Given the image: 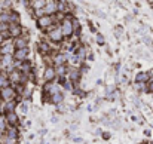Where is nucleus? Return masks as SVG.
I'll return each mask as SVG.
<instances>
[{
    "label": "nucleus",
    "mask_w": 153,
    "mask_h": 144,
    "mask_svg": "<svg viewBox=\"0 0 153 144\" xmlns=\"http://www.w3.org/2000/svg\"><path fill=\"white\" fill-rule=\"evenodd\" d=\"M19 96L16 95L15 89L12 86H7L4 89H0V99L3 102H7V101H13V99H18Z\"/></svg>",
    "instance_id": "nucleus-3"
},
{
    "label": "nucleus",
    "mask_w": 153,
    "mask_h": 144,
    "mask_svg": "<svg viewBox=\"0 0 153 144\" xmlns=\"http://www.w3.org/2000/svg\"><path fill=\"white\" fill-rule=\"evenodd\" d=\"M45 3H46V0H33V1H30V6H33V10H40L45 7Z\"/></svg>",
    "instance_id": "nucleus-19"
},
{
    "label": "nucleus",
    "mask_w": 153,
    "mask_h": 144,
    "mask_svg": "<svg viewBox=\"0 0 153 144\" xmlns=\"http://www.w3.org/2000/svg\"><path fill=\"white\" fill-rule=\"evenodd\" d=\"M68 68H70V65H58V67H55V73H56V79H62V77H65L67 76V73H68Z\"/></svg>",
    "instance_id": "nucleus-14"
},
{
    "label": "nucleus",
    "mask_w": 153,
    "mask_h": 144,
    "mask_svg": "<svg viewBox=\"0 0 153 144\" xmlns=\"http://www.w3.org/2000/svg\"><path fill=\"white\" fill-rule=\"evenodd\" d=\"M46 34H48V39H49L51 43H58V45H61V43L64 42V36H62V33H61L59 25H56L53 30L48 31Z\"/></svg>",
    "instance_id": "nucleus-2"
},
{
    "label": "nucleus",
    "mask_w": 153,
    "mask_h": 144,
    "mask_svg": "<svg viewBox=\"0 0 153 144\" xmlns=\"http://www.w3.org/2000/svg\"><path fill=\"white\" fill-rule=\"evenodd\" d=\"M7 33H9V37H10L12 40L21 37V33H22V27H21V24H9V30H7Z\"/></svg>",
    "instance_id": "nucleus-6"
},
{
    "label": "nucleus",
    "mask_w": 153,
    "mask_h": 144,
    "mask_svg": "<svg viewBox=\"0 0 153 144\" xmlns=\"http://www.w3.org/2000/svg\"><path fill=\"white\" fill-rule=\"evenodd\" d=\"M7 86H10L9 79H7V73H6V71H1V73H0V89H4V88H7Z\"/></svg>",
    "instance_id": "nucleus-17"
},
{
    "label": "nucleus",
    "mask_w": 153,
    "mask_h": 144,
    "mask_svg": "<svg viewBox=\"0 0 153 144\" xmlns=\"http://www.w3.org/2000/svg\"><path fill=\"white\" fill-rule=\"evenodd\" d=\"M97 43H98V45H104V37H102L101 34L97 36Z\"/></svg>",
    "instance_id": "nucleus-22"
},
{
    "label": "nucleus",
    "mask_w": 153,
    "mask_h": 144,
    "mask_svg": "<svg viewBox=\"0 0 153 144\" xmlns=\"http://www.w3.org/2000/svg\"><path fill=\"white\" fill-rule=\"evenodd\" d=\"M7 128V122H6V116L0 114V132H4Z\"/></svg>",
    "instance_id": "nucleus-21"
},
{
    "label": "nucleus",
    "mask_w": 153,
    "mask_h": 144,
    "mask_svg": "<svg viewBox=\"0 0 153 144\" xmlns=\"http://www.w3.org/2000/svg\"><path fill=\"white\" fill-rule=\"evenodd\" d=\"M16 105H18L16 99H13V101H7V102H3V111H4V114H6V113H13L15 108H16Z\"/></svg>",
    "instance_id": "nucleus-15"
},
{
    "label": "nucleus",
    "mask_w": 153,
    "mask_h": 144,
    "mask_svg": "<svg viewBox=\"0 0 153 144\" xmlns=\"http://www.w3.org/2000/svg\"><path fill=\"white\" fill-rule=\"evenodd\" d=\"M13 43H12V39H7V40H4L3 43H1V46H0V55L3 56V55H12L13 53Z\"/></svg>",
    "instance_id": "nucleus-7"
},
{
    "label": "nucleus",
    "mask_w": 153,
    "mask_h": 144,
    "mask_svg": "<svg viewBox=\"0 0 153 144\" xmlns=\"http://www.w3.org/2000/svg\"><path fill=\"white\" fill-rule=\"evenodd\" d=\"M6 122H7V126H16L18 128V123H19V116L13 111V113H6Z\"/></svg>",
    "instance_id": "nucleus-11"
},
{
    "label": "nucleus",
    "mask_w": 153,
    "mask_h": 144,
    "mask_svg": "<svg viewBox=\"0 0 153 144\" xmlns=\"http://www.w3.org/2000/svg\"><path fill=\"white\" fill-rule=\"evenodd\" d=\"M28 55H30V49H28V48H25V49H15V50H13V53H12L13 61H19V62L27 61V59H28Z\"/></svg>",
    "instance_id": "nucleus-5"
},
{
    "label": "nucleus",
    "mask_w": 153,
    "mask_h": 144,
    "mask_svg": "<svg viewBox=\"0 0 153 144\" xmlns=\"http://www.w3.org/2000/svg\"><path fill=\"white\" fill-rule=\"evenodd\" d=\"M37 50H39V53H40L42 56H48V55H51L52 53L51 43H48V42H39V43H37Z\"/></svg>",
    "instance_id": "nucleus-10"
},
{
    "label": "nucleus",
    "mask_w": 153,
    "mask_h": 144,
    "mask_svg": "<svg viewBox=\"0 0 153 144\" xmlns=\"http://www.w3.org/2000/svg\"><path fill=\"white\" fill-rule=\"evenodd\" d=\"M10 24H21V15L15 10L10 12Z\"/></svg>",
    "instance_id": "nucleus-20"
},
{
    "label": "nucleus",
    "mask_w": 153,
    "mask_h": 144,
    "mask_svg": "<svg viewBox=\"0 0 153 144\" xmlns=\"http://www.w3.org/2000/svg\"><path fill=\"white\" fill-rule=\"evenodd\" d=\"M56 4H58V1H55V0H46V3H45V7H43V10H45V15L53 16V15L58 12V9H56Z\"/></svg>",
    "instance_id": "nucleus-8"
},
{
    "label": "nucleus",
    "mask_w": 153,
    "mask_h": 144,
    "mask_svg": "<svg viewBox=\"0 0 153 144\" xmlns=\"http://www.w3.org/2000/svg\"><path fill=\"white\" fill-rule=\"evenodd\" d=\"M42 79H43V83H51V82H55V79H56L55 67H45L43 74H42Z\"/></svg>",
    "instance_id": "nucleus-4"
},
{
    "label": "nucleus",
    "mask_w": 153,
    "mask_h": 144,
    "mask_svg": "<svg viewBox=\"0 0 153 144\" xmlns=\"http://www.w3.org/2000/svg\"><path fill=\"white\" fill-rule=\"evenodd\" d=\"M52 59H53V67H58V65H65L67 62V55L62 53V52H56V53H51Z\"/></svg>",
    "instance_id": "nucleus-9"
},
{
    "label": "nucleus",
    "mask_w": 153,
    "mask_h": 144,
    "mask_svg": "<svg viewBox=\"0 0 153 144\" xmlns=\"http://www.w3.org/2000/svg\"><path fill=\"white\" fill-rule=\"evenodd\" d=\"M147 92L153 94V82H149V83H147Z\"/></svg>",
    "instance_id": "nucleus-23"
},
{
    "label": "nucleus",
    "mask_w": 153,
    "mask_h": 144,
    "mask_svg": "<svg viewBox=\"0 0 153 144\" xmlns=\"http://www.w3.org/2000/svg\"><path fill=\"white\" fill-rule=\"evenodd\" d=\"M102 138H104V140H108V138H110V134H108V132H104V134H102Z\"/></svg>",
    "instance_id": "nucleus-24"
},
{
    "label": "nucleus",
    "mask_w": 153,
    "mask_h": 144,
    "mask_svg": "<svg viewBox=\"0 0 153 144\" xmlns=\"http://www.w3.org/2000/svg\"><path fill=\"white\" fill-rule=\"evenodd\" d=\"M73 16H74V15H65V18L59 22L61 33H62L64 39H67V40L73 36V24H71V19H70V18H73Z\"/></svg>",
    "instance_id": "nucleus-1"
},
{
    "label": "nucleus",
    "mask_w": 153,
    "mask_h": 144,
    "mask_svg": "<svg viewBox=\"0 0 153 144\" xmlns=\"http://www.w3.org/2000/svg\"><path fill=\"white\" fill-rule=\"evenodd\" d=\"M135 83H149V74L147 71H140L135 76Z\"/></svg>",
    "instance_id": "nucleus-16"
},
{
    "label": "nucleus",
    "mask_w": 153,
    "mask_h": 144,
    "mask_svg": "<svg viewBox=\"0 0 153 144\" xmlns=\"http://www.w3.org/2000/svg\"><path fill=\"white\" fill-rule=\"evenodd\" d=\"M51 102L52 104H56V105L62 104L64 102V94L62 92H56V94L51 95Z\"/></svg>",
    "instance_id": "nucleus-18"
},
{
    "label": "nucleus",
    "mask_w": 153,
    "mask_h": 144,
    "mask_svg": "<svg viewBox=\"0 0 153 144\" xmlns=\"http://www.w3.org/2000/svg\"><path fill=\"white\" fill-rule=\"evenodd\" d=\"M7 138H12V140H18V137H19V129L16 128V126H7L6 128V131L3 132Z\"/></svg>",
    "instance_id": "nucleus-12"
},
{
    "label": "nucleus",
    "mask_w": 153,
    "mask_h": 144,
    "mask_svg": "<svg viewBox=\"0 0 153 144\" xmlns=\"http://www.w3.org/2000/svg\"><path fill=\"white\" fill-rule=\"evenodd\" d=\"M12 43H13V48H15V49H25V48H28V40H27V39H24V37L13 39V40H12Z\"/></svg>",
    "instance_id": "nucleus-13"
}]
</instances>
